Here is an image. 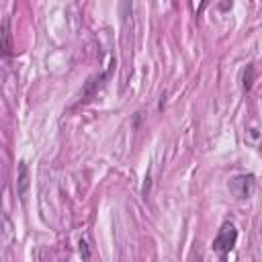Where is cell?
Here are the masks:
<instances>
[{
	"label": "cell",
	"mask_w": 262,
	"mask_h": 262,
	"mask_svg": "<svg viewBox=\"0 0 262 262\" xmlns=\"http://www.w3.org/2000/svg\"><path fill=\"white\" fill-rule=\"evenodd\" d=\"M236 240H238V230L234 223H223L217 238L213 240V250L219 254V256H226L230 250H234L236 246Z\"/></svg>",
	"instance_id": "obj_1"
},
{
	"label": "cell",
	"mask_w": 262,
	"mask_h": 262,
	"mask_svg": "<svg viewBox=\"0 0 262 262\" xmlns=\"http://www.w3.org/2000/svg\"><path fill=\"white\" fill-rule=\"evenodd\" d=\"M254 184H256V180H254L252 174L236 176L230 182V191L236 195V199H248L252 195V191H254Z\"/></svg>",
	"instance_id": "obj_2"
},
{
	"label": "cell",
	"mask_w": 262,
	"mask_h": 262,
	"mask_svg": "<svg viewBox=\"0 0 262 262\" xmlns=\"http://www.w3.org/2000/svg\"><path fill=\"white\" fill-rule=\"evenodd\" d=\"M13 33H11V19L7 17L3 21V29H0V54L11 56L13 54Z\"/></svg>",
	"instance_id": "obj_3"
},
{
	"label": "cell",
	"mask_w": 262,
	"mask_h": 262,
	"mask_svg": "<svg viewBox=\"0 0 262 262\" xmlns=\"http://www.w3.org/2000/svg\"><path fill=\"white\" fill-rule=\"evenodd\" d=\"M17 184H19V197H25L27 195V189H29V168L25 162H19V178H17Z\"/></svg>",
	"instance_id": "obj_4"
},
{
	"label": "cell",
	"mask_w": 262,
	"mask_h": 262,
	"mask_svg": "<svg viewBox=\"0 0 262 262\" xmlns=\"http://www.w3.org/2000/svg\"><path fill=\"white\" fill-rule=\"evenodd\" d=\"M252 80H254V66H248L244 72V90L252 88Z\"/></svg>",
	"instance_id": "obj_5"
},
{
	"label": "cell",
	"mask_w": 262,
	"mask_h": 262,
	"mask_svg": "<svg viewBox=\"0 0 262 262\" xmlns=\"http://www.w3.org/2000/svg\"><path fill=\"white\" fill-rule=\"evenodd\" d=\"M80 254H82V258H84V260H90V250H88L86 240H80Z\"/></svg>",
	"instance_id": "obj_6"
},
{
	"label": "cell",
	"mask_w": 262,
	"mask_h": 262,
	"mask_svg": "<svg viewBox=\"0 0 262 262\" xmlns=\"http://www.w3.org/2000/svg\"><path fill=\"white\" fill-rule=\"evenodd\" d=\"M207 3H209V0H201V9H199V13H201V11L207 7Z\"/></svg>",
	"instance_id": "obj_7"
}]
</instances>
